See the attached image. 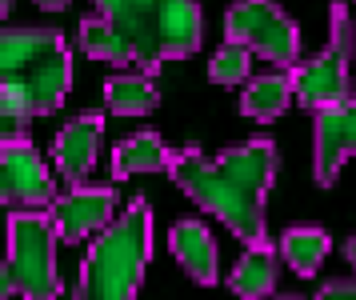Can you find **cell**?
<instances>
[{"instance_id":"cell-1","label":"cell","mask_w":356,"mask_h":300,"mask_svg":"<svg viewBox=\"0 0 356 300\" xmlns=\"http://www.w3.org/2000/svg\"><path fill=\"white\" fill-rule=\"evenodd\" d=\"M280 152L268 136H252L244 144H232L220 157L200 152L196 144L177 148L168 160V176L196 208L212 212L228 232L244 244L268 240V192L276 184Z\"/></svg>"},{"instance_id":"cell-2","label":"cell","mask_w":356,"mask_h":300,"mask_svg":"<svg viewBox=\"0 0 356 300\" xmlns=\"http://www.w3.org/2000/svg\"><path fill=\"white\" fill-rule=\"evenodd\" d=\"M72 88V48L60 29H0V96L49 116Z\"/></svg>"},{"instance_id":"cell-3","label":"cell","mask_w":356,"mask_h":300,"mask_svg":"<svg viewBox=\"0 0 356 300\" xmlns=\"http://www.w3.org/2000/svg\"><path fill=\"white\" fill-rule=\"evenodd\" d=\"M152 260V208L145 196H132L124 212L100 228L81 260L76 297L92 300H132L145 285Z\"/></svg>"},{"instance_id":"cell-4","label":"cell","mask_w":356,"mask_h":300,"mask_svg":"<svg viewBox=\"0 0 356 300\" xmlns=\"http://www.w3.org/2000/svg\"><path fill=\"white\" fill-rule=\"evenodd\" d=\"M113 24L132 45V61L145 72H161V64L193 56L204 40L200 0H124L113 13Z\"/></svg>"},{"instance_id":"cell-5","label":"cell","mask_w":356,"mask_h":300,"mask_svg":"<svg viewBox=\"0 0 356 300\" xmlns=\"http://www.w3.org/2000/svg\"><path fill=\"white\" fill-rule=\"evenodd\" d=\"M353 52H356L353 13H348L344 0H332V8H328V45L312 61H296L289 68L292 88H296V104L316 112L321 104H332V100L353 93Z\"/></svg>"},{"instance_id":"cell-6","label":"cell","mask_w":356,"mask_h":300,"mask_svg":"<svg viewBox=\"0 0 356 300\" xmlns=\"http://www.w3.org/2000/svg\"><path fill=\"white\" fill-rule=\"evenodd\" d=\"M8 265L17 272L20 297L29 300H52L65 292L60 272H56V224L40 208H17L8 224Z\"/></svg>"},{"instance_id":"cell-7","label":"cell","mask_w":356,"mask_h":300,"mask_svg":"<svg viewBox=\"0 0 356 300\" xmlns=\"http://www.w3.org/2000/svg\"><path fill=\"white\" fill-rule=\"evenodd\" d=\"M225 40L248 45L280 68L300 61V29L276 0H232L225 13Z\"/></svg>"},{"instance_id":"cell-8","label":"cell","mask_w":356,"mask_h":300,"mask_svg":"<svg viewBox=\"0 0 356 300\" xmlns=\"http://www.w3.org/2000/svg\"><path fill=\"white\" fill-rule=\"evenodd\" d=\"M356 157V93L316 109L312 120V180L321 189L337 184L340 168Z\"/></svg>"},{"instance_id":"cell-9","label":"cell","mask_w":356,"mask_h":300,"mask_svg":"<svg viewBox=\"0 0 356 300\" xmlns=\"http://www.w3.org/2000/svg\"><path fill=\"white\" fill-rule=\"evenodd\" d=\"M52 200H56V180L33 141L0 144V205L49 208Z\"/></svg>"},{"instance_id":"cell-10","label":"cell","mask_w":356,"mask_h":300,"mask_svg":"<svg viewBox=\"0 0 356 300\" xmlns=\"http://www.w3.org/2000/svg\"><path fill=\"white\" fill-rule=\"evenodd\" d=\"M49 216L56 224V237L65 244H81V240L97 237L116 216V189H108V184H72L65 196H56L49 205Z\"/></svg>"},{"instance_id":"cell-11","label":"cell","mask_w":356,"mask_h":300,"mask_svg":"<svg viewBox=\"0 0 356 300\" xmlns=\"http://www.w3.org/2000/svg\"><path fill=\"white\" fill-rule=\"evenodd\" d=\"M100 141H104V112L84 109L68 120L56 141H52V164L68 184H84L100 157Z\"/></svg>"},{"instance_id":"cell-12","label":"cell","mask_w":356,"mask_h":300,"mask_svg":"<svg viewBox=\"0 0 356 300\" xmlns=\"http://www.w3.org/2000/svg\"><path fill=\"white\" fill-rule=\"evenodd\" d=\"M168 248L196 285H216L220 281V253H216V240H212L204 221H177L168 228Z\"/></svg>"},{"instance_id":"cell-13","label":"cell","mask_w":356,"mask_h":300,"mask_svg":"<svg viewBox=\"0 0 356 300\" xmlns=\"http://www.w3.org/2000/svg\"><path fill=\"white\" fill-rule=\"evenodd\" d=\"M276 256H280V248H273L268 240H264V244H248V248L241 253V260L232 265V272H228V288H232L236 297H244V300L273 297L276 292V272H280Z\"/></svg>"},{"instance_id":"cell-14","label":"cell","mask_w":356,"mask_h":300,"mask_svg":"<svg viewBox=\"0 0 356 300\" xmlns=\"http://www.w3.org/2000/svg\"><path fill=\"white\" fill-rule=\"evenodd\" d=\"M172 160V148L164 144L161 132L152 128H140L113 148V180H129V176H140V173H161L168 168Z\"/></svg>"},{"instance_id":"cell-15","label":"cell","mask_w":356,"mask_h":300,"mask_svg":"<svg viewBox=\"0 0 356 300\" xmlns=\"http://www.w3.org/2000/svg\"><path fill=\"white\" fill-rule=\"evenodd\" d=\"M292 100H296V88H292L289 68H284V72H264V77L244 84L241 112L248 116V120H257V125H273Z\"/></svg>"},{"instance_id":"cell-16","label":"cell","mask_w":356,"mask_h":300,"mask_svg":"<svg viewBox=\"0 0 356 300\" xmlns=\"http://www.w3.org/2000/svg\"><path fill=\"white\" fill-rule=\"evenodd\" d=\"M104 104L116 116H145L161 104V84L152 72H116L104 80Z\"/></svg>"},{"instance_id":"cell-17","label":"cell","mask_w":356,"mask_h":300,"mask_svg":"<svg viewBox=\"0 0 356 300\" xmlns=\"http://www.w3.org/2000/svg\"><path fill=\"white\" fill-rule=\"evenodd\" d=\"M328 253H332V240L316 224H292L280 237V256L296 276H316L321 265L328 260Z\"/></svg>"},{"instance_id":"cell-18","label":"cell","mask_w":356,"mask_h":300,"mask_svg":"<svg viewBox=\"0 0 356 300\" xmlns=\"http://www.w3.org/2000/svg\"><path fill=\"white\" fill-rule=\"evenodd\" d=\"M76 40H81V52L84 56H92V61H108V64H129L132 61L129 36L113 24V16H104V13L81 16V32H76Z\"/></svg>"},{"instance_id":"cell-19","label":"cell","mask_w":356,"mask_h":300,"mask_svg":"<svg viewBox=\"0 0 356 300\" xmlns=\"http://www.w3.org/2000/svg\"><path fill=\"white\" fill-rule=\"evenodd\" d=\"M252 72V48L248 45H236V40H225V45L212 52L209 61V77L212 84H244Z\"/></svg>"},{"instance_id":"cell-20","label":"cell","mask_w":356,"mask_h":300,"mask_svg":"<svg viewBox=\"0 0 356 300\" xmlns=\"http://www.w3.org/2000/svg\"><path fill=\"white\" fill-rule=\"evenodd\" d=\"M29 125H33V112L20 109L17 100H8V96H0V144L29 141Z\"/></svg>"},{"instance_id":"cell-21","label":"cell","mask_w":356,"mask_h":300,"mask_svg":"<svg viewBox=\"0 0 356 300\" xmlns=\"http://www.w3.org/2000/svg\"><path fill=\"white\" fill-rule=\"evenodd\" d=\"M321 297L324 300H356V276L353 281H348V276H344V281H324Z\"/></svg>"},{"instance_id":"cell-22","label":"cell","mask_w":356,"mask_h":300,"mask_svg":"<svg viewBox=\"0 0 356 300\" xmlns=\"http://www.w3.org/2000/svg\"><path fill=\"white\" fill-rule=\"evenodd\" d=\"M8 297H20V285H17L13 265H8V260H0V300H8Z\"/></svg>"},{"instance_id":"cell-23","label":"cell","mask_w":356,"mask_h":300,"mask_svg":"<svg viewBox=\"0 0 356 300\" xmlns=\"http://www.w3.org/2000/svg\"><path fill=\"white\" fill-rule=\"evenodd\" d=\"M36 8H44V13H65L68 0H36Z\"/></svg>"},{"instance_id":"cell-24","label":"cell","mask_w":356,"mask_h":300,"mask_svg":"<svg viewBox=\"0 0 356 300\" xmlns=\"http://www.w3.org/2000/svg\"><path fill=\"white\" fill-rule=\"evenodd\" d=\"M92 4H97V13H104V16H113L116 8H120V4H124V0H92Z\"/></svg>"},{"instance_id":"cell-25","label":"cell","mask_w":356,"mask_h":300,"mask_svg":"<svg viewBox=\"0 0 356 300\" xmlns=\"http://www.w3.org/2000/svg\"><path fill=\"white\" fill-rule=\"evenodd\" d=\"M344 260H348V265H353V272H356V237L344 244Z\"/></svg>"},{"instance_id":"cell-26","label":"cell","mask_w":356,"mask_h":300,"mask_svg":"<svg viewBox=\"0 0 356 300\" xmlns=\"http://www.w3.org/2000/svg\"><path fill=\"white\" fill-rule=\"evenodd\" d=\"M8 13H13V0H0V20H4Z\"/></svg>"}]
</instances>
